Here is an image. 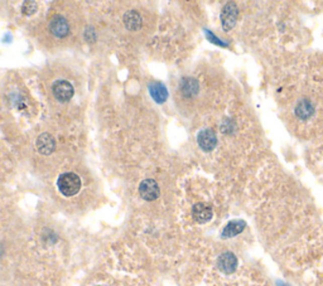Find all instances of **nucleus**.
Masks as SVG:
<instances>
[{
	"instance_id": "0eeeda50",
	"label": "nucleus",
	"mask_w": 323,
	"mask_h": 286,
	"mask_svg": "<svg viewBox=\"0 0 323 286\" xmlns=\"http://www.w3.org/2000/svg\"><path fill=\"white\" fill-rule=\"evenodd\" d=\"M49 32L57 38H64L69 33V24L62 16H54L49 22Z\"/></svg>"
},
{
	"instance_id": "2eb2a0df",
	"label": "nucleus",
	"mask_w": 323,
	"mask_h": 286,
	"mask_svg": "<svg viewBox=\"0 0 323 286\" xmlns=\"http://www.w3.org/2000/svg\"><path fill=\"white\" fill-rule=\"evenodd\" d=\"M37 8H38V7H37L36 2H33V0H28V2H24L23 6H22V12H23L24 16L31 17L36 13Z\"/></svg>"
},
{
	"instance_id": "f03ea898",
	"label": "nucleus",
	"mask_w": 323,
	"mask_h": 286,
	"mask_svg": "<svg viewBox=\"0 0 323 286\" xmlns=\"http://www.w3.org/2000/svg\"><path fill=\"white\" fill-rule=\"evenodd\" d=\"M238 16V9L236 3L233 2H227L223 6L222 12H221V23H222L223 31L230 32L236 26Z\"/></svg>"
},
{
	"instance_id": "423d86ee",
	"label": "nucleus",
	"mask_w": 323,
	"mask_h": 286,
	"mask_svg": "<svg viewBox=\"0 0 323 286\" xmlns=\"http://www.w3.org/2000/svg\"><path fill=\"white\" fill-rule=\"evenodd\" d=\"M237 257L232 252H223L217 258L218 270L226 275H231L237 268Z\"/></svg>"
},
{
	"instance_id": "1a4fd4ad",
	"label": "nucleus",
	"mask_w": 323,
	"mask_h": 286,
	"mask_svg": "<svg viewBox=\"0 0 323 286\" xmlns=\"http://www.w3.org/2000/svg\"><path fill=\"white\" fill-rule=\"evenodd\" d=\"M212 208L205 203H196L192 207V217L197 223H206L212 218Z\"/></svg>"
},
{
	"instance_id": "f257e3e1",
	"label": "nucleus",
	"mask_w": 323,
	"mask_h": 286,
	"mask_svg": "<svg viewBox=\"0 0 323 286\" xmlns=\"http://www.w3.org/2000/svg\"><path fill=\"white\" fill-rule=\"evenodd\" d=\"M57 185H58L59 192L64 196V197H72L76 196L81 189V178L74 173H63L59 175L58 180H57Z\"/></svg>"
},
{
	"instance_id": "f8f14e48",
	"label": "nucleus",
	"mask_w": 323,
	"mask_h": 286,
	"mask_svg": "<svg viewBox=\"0 0 323 286\" xmlns=\"http://www.w3.org/2000/svg\"><path fill=\"white\" fill-rule=\"evenodd\" d=\"M245 227H247V223H245L244 221H241V220L231 221V222H228L227 225L225 226V228H223L221 235H222L223 238L235 237V236H237L238 233L243 232V231L245 230Z\"/></svg>"
},
{
	"instance_id": "6e6552de",
	"label": "nucleus",
	"mask_w": 323,
	"mask_h": 286,
	"mask_svg": "<svg viewBox=\"0 0 323 286\" xmlns=\"http://www.w3.org/2000/svg\"><path fill=\"white\" fill-rule=\"evenodd\" d=\"M37 149L43 155H51L56 149V140L53 136L48 133H43L37 139Z\"/></svg>"
},
{
	"instance_id": "4468645a",
	"label": "nucleus",
	"mask_w": 323,
	"mask_h": 286,
	"mask_svg": "<svg viewBox=\"0 0 323 286\" xmlns=\"http://www.w3.org/2000/svg\"><path fill=\"white\" fill-rule=\"evenodd\" d=\"M313 113H314V108L310 104V101L305 100V99L304 100H300L298 103L297 108H295V115L299 119H302V120L310 118L313 115Z\"/></svg>"
},
{
	"instance_id": "ddd939ff",
	"label": "nucleus",
	"mask_w": 323,
	"mask_h": 286,
	"mask_svg": "<svg viewBox=\"0 0 323 286\" xmlns=\"http://www.w3.org/2000/svg\"><path fill=\"white\" fill-rule=\"evenodd\" d=\"M180 89L185 96L187 98H192V96H196L200 89V84H198V81L196 78H192V77H186L181 81Z\"/></svg>"
},
{
	"instance_id": "9b49d317",
	"label": "nucleus",
	"mask_w": 323,
	"mask_h": 286,
	"mask_svg": "<svg viewBox=\"0 0 323 286\" xmlns=\"http://www.w3.org/2000/svg\"><path fill=\"white\" fill-rule=\"evenodd\" d=\"M124 26L128 31H139L143 26V21H141V16L136 11H128L123 17Z\"/></svg>"
},
{
	"instance_id": "9d476101",
	"label": "nucleus",
	"mask_w": 323,
	"mask_h": 286,
	"mask_svg": "<svg viewBox=\"0 0 323 286\" xmlns=\"http://www.w3.org/2000/svg\"><path fill=\"white\" fill-rule=\"evenodd\" d=\"M149 93L156 104H165L168 99L167 87L158 81H154L149 84Z\"/></svg>"
},
{
	"instance_id": "39448f33",
	"label": "nucleus",
	"mask_w": 323,
	"mask_h": 286,
	"mask_svg": "<svg viewBox=\"0 0 323 286\" xmlns=\"http://www.w3.org/2000/svg\"><path fill=\"white\" fill-rule=\"evenodd\" d=\"M139 195L143 200L151 202L159 198L160 190H159V185L154 179H145L139 185Z\"/></svg>"
},
{
	"instance_id": "7ed1b4c3",
	"label": "nucleus",
	"mask_w": 323,
	"mask_h": 286,
	"mask_svg": "<svg viewBox=\"0 0 323 286\" xmlns=\"http://www.w3.org/2000/svg\"><path fill=\"white\" fill-rule=\"evenodd\" d=\"M52 92H53L54 98L61 103H68L74 94V88L71 82L66 79H58L52 84Z\"/></svg>"
},
{
	"instance_id": "20e7f679",
	"label": "nucleus",
	"mask_w": 323,
	"mask_h": 286,
	"mask_svg": "<svg viewBox=\"0 0 323 286\" xmlns=\"http://www.w3.org/2000/svg\"><path fill=\"white\" fill-rule=\"evenodd\" d=\"M197 144L201 150L205 153H211L217 146V136L212 129H203L197 135Z\"/></svg>"
}]
</instances>
